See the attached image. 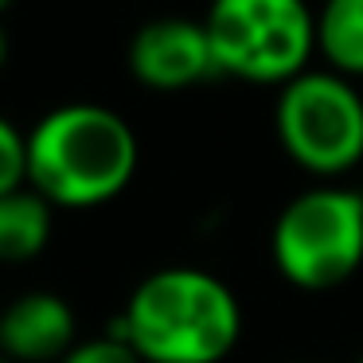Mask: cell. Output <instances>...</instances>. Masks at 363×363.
<instances>
[{
  "label": "cell",
  "instance_id": "obj_1",
  "mask_svg": "<svg viewBox=\"0 0 363 363\" xmlns=\"http://www.w3.org/2000/svg\"><path fill=\"white\" fill-rule=\"evenodd\" d=\"M141 363H223L242 340V305L223 277L196 266H164L137 281L110 320Z\"/></svg>",
  "mask_w": 363,
  "mask_h": 363
},
{
  "label": "cell",
  "instance_id": "obj_2",
  "mask_svg": "<svg viewBox=\"0 0 363 363\" xmlns=\"http://www.w3.org/2000/svg\"><path fill=\"white\" fill-rule=\"evenodd\" d=\"M137 133L98 102H63L28 129V188L51 207L90 211L133 184Z\"/></svg>",
  "mask_w": 363,
  "mask_h": 363
},
{
  "label": "cell",
  "instance_id": "obj_3",
  "mask_svg": "<svg viewBox=\"0 0 363 363\" xmlns=\"http://www.w3.org/2000/svg\"><path fill=\"white\" fill-rule=\"evenodd\" d=\"M203 32L219 74L254 86L281 90L316 55V12L308 0H211Z\"/></svg>",
  "mask_w": 363,
  "mask_h": 363
},
{
  "label": "cell",
  "instance_id": "obj_4",
  "mask_svg": "<svg viewBox=\"0 0 363 363\" xmlns=\"http://www.w3.org/2000/svg\"><path fill=\"white\" fill-rule=\"evenodd\" d=\"M277 274L305 293L344 285L363 266V196L340 184L293 196L269 230Z\"/></svg>",
  "mask_w": 363,
  "mask_h": 363
},
{
  "label": "cell",
  "instance_id": "obj_5",
  "mask_svg": "<svg viewBox=\"0 0 363 363\" xmlns=\"http://www.w3.org/2000/svg\"><path fill=\"white\" fill-rule=\"evenodd\" d=\"M274 129L293 164L336 184L363 160V94L336 71H305L277 90Z\"/></svg>",
  "mask_w": 363,
  "mask_h": 363
},
{
  "label": "cell",
  "instance_id": "obj_6",
  "mask_svg": "<svg viewBox=\"0 0 363 363\" xmlns=\"http://www.w3.org/2000/svg\"><path fill=\"white\" fill-rule=\"evenodd\" d=\"M129 74L141 86L160 90V94L219 79L203 20L160 16V20L141 24L133 32V40H129Z\"/></svg>",
  "mask_w": 363,
  "mask_h": 363
},
{
  "label": "cell",
  "instance_id": "obj_7",
  "mask_svg": "<svg viewBox=\"0 0 363 363\" xmlns=\"http://www.w3.org/2000/svg\"><path fill=\"white\" fill-rule=\"evenodd\" d=\"M74 344V308L51 289L24 293L0 313V355L9 363H59Z\"/></svg>",
  "mask_w": 363,
  "mask_h": 363
},
{
  "label": "cell",
  "instance_id": "obj_8",
  "mask_svg": "<svg viewBox=\"0 0 363 363\" xmlns=\"http://www.w3.org/2000/svg\"><path fill=\"white\" fill-rule=\"evenodd\" d=\"M51 215L55 207L32 188L0 196V262L20 266L40 258L51 242Z\"/></svg>",
  "mask_w": 363,
  "mask_h": 363
},
{
  "label": "cell",
  "instance_id": "obj_9",
  "mask_svg": "<svg viewBox=\"0 0 363 363\" xmlns=\"http://www.w3.org/2000/svg\"><path fill=\"white\" fill-rule=\"evenodd\" d=\"M316 55L344 79H363V0H324L316 9Z\"/></svg>",
  "mask_w": 363,
  "mask_h": 363
},
{
  "label": "cell",
  "instance_id": "obj_10",
  "mask_svg": "<svg viewBox=\"0 0 363 363\" xmlns=\"http://www.w3.org/2000/svg\"><path fill=\"white\" fill-rule=\"evenodd\" d=\"M28 188V133L0 118V196Z\"/></svg>",
  "mask_w": 363,
  "mask_h": 363
},
{
  "label": "cell",
  "instance_id": "obj_11",
  "mask_svg": "<svg viewBox=\"0 0 363 363\" xmlns=\"http://www.w3.org/2000/svg\"><path fill=\"white\" fill-rule=\"evenodd\" d=\"M59 363H141V355L118 336H94V340L74 344Z\"/></svg>",
  "mask_w": 363,
  "mask_h": 363
},
{
  "label": "cell",
  "instance_id": "obj_12",
  "mask_svg": "<svg viewBox=\"0 0 363 363\" xmlns=\"http://www.w3.org/2000/svg\"><path fill=\"white\" fill-rule=\"evenodd\" d=\"M4 63H9V35L0 28V71H4Z\"/></svg>",
  "mask_w": 363,
  "mask_h": 363
},
{
  "label": "cell",
  "instance_id": "obj_13",
  "mask_svg": "<svg viewBox=\"0 0 363 363\" xmlns=\"http://www.w3.org/2000/svg\"><path fill=\"white\" fill-rule=\"evenodd\" d=\"M12 4H16V0H0V12H9Z\"/></svg>",
  "mask_w": 363,
  "mask_h": 363
},
{
  "label": "cell",
  "instance_id": "obj_14",
  "mask_svg": "<svg viewBox=\"0 0 363 363\" xmlns=\"http://www.w3.org/2000/svg\"><path fill=\"white\" fill-rule=\"evenodd\" d=\"M355 363H363V355H359V359H355Z\"/></svg>",
  "mask_w": 363,
  "mask_h": 363
}]
</instances>
